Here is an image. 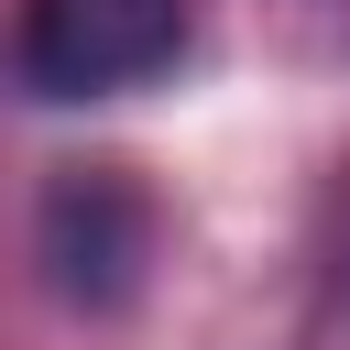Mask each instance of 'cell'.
<instances>
[{"label": "cell", "mask_w": 350, "mask_h": 350, "mask_svg": "<svg viewBox=\"0 0 350 350\" xmlns=\"http://www.w3.org/2000/svg\"><path fill=\"white\" fill-rule=\"evenodd\" d=\"M186 11L175 0H22V77L44 98H109L175 66Z\"/></svg>", "instance_id": "obj_1"}, {"label": "cell", "mask_w": 350, "mask_h": 350, "mask_svg": "<svg viewBox=\"0 0 350 350\" xmlns=\"http://www.w3.org/2000/svg\"><path fill=\"white\" fill-rule=\"evenodd\" d=\"M44 262H55V284L77 306H120L142 284V262H153V197L120 164L55 175V197H44Z\"/></svg>", "instance_id": "obj_2"}]
</instances>
